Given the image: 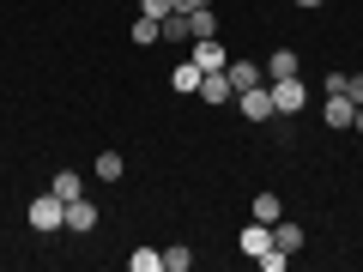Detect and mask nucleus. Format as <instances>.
Returning a JSON list of instances; mask_svg holds the SVG:
<instances>
[{
    "label": "nucleus",
    "instance_id": "1",
    "mask_svg": "<svg viewBox=\"0 0 363 272\" xmlns=\"http://www.w3.org/2000/svg\"><path fill=\"white\" fill-rule=\"evenodd\" d=\"M61 224H67V200L55 194V188H49V194H37V200H30V230H37V236L61 230Z\"/></svg>",
    "mask_w": 363,
    "mask_h": 272
},
{
    "label": "nucleus",
    "instance_id": "2",
    "mask_svg": "<svg viewBox=\"0 0 363 272\" xmlns=\"http://www.w3.org/2000/svg\"><path fill=\"white\" fill-rule=\"evenodd\" d=\"M272 109H279V115L309 109V85H303V73H297V79H272Z\"/></svg>",
    "mask_w": 363,
    "mask_h": 272
},
{
    "label": "nucleus",
    "instance_id": "3",
    "mask_svg": "<svg viewBox=\"0 0 363 272\" xmlns=\"http://www.w3.org/2000/svg\"><path fill=\"white\" fill-rule=\"evenodd\" d=\"M236 109H242L248 121H272L279 109H272V85H255V91H236Z\"/></svg>",
    "mask_w": 363,
    "mask_h": 272
},
{
    "label": "nucleus",
    "instance_id": "4",
    "mask_svg": "<svg viewBox=\"0 0 363 272\" xmlns=\"http://www.w3.org/2000/svg\"><path fill=\"white\" fill-rule=\"evenodd\" d=\"M194 67H200V73H224V67H230L224 42H218V37H200V42H194Z\"/></svg>",
    "mask_w": 363,
    "mask_h": 272
},
{
    "label": "nucleus",
    "instance_id": "5",
    "mask_svg": "<svg viewBox=\"0 0 363 272\" xmlns=\"http://www.w3.org/2000/svg\"><path fill=\"white\" fill-rule=\"evenodd\" d=\"M321 115H327V128H351V121H357V103H351L345 91H327V103H321Z\"/></svg>",
    "mask_w": 363,
    "mask_h": 272
},
{
    "label": "nucleus",
    "instance_id": "6",
    "mask_svg": "<svg viewBox=\"0 0 363 272\" xmlns=\"http://www.w3.org/2000/svg\"><path fill=\"white\" fill-rule=\"evenodd\" d=\"M61 230H73V236L97 230V206H91L85 194H79V200H67V224H61Z\"/></svg>",
    "mask_w": 363,
    "mask_h": 272
},
{
    "label": "nucleus",
    "instance_id": "7",
    "mask_svg": "<svg viewBox=\"0 0 363 272\" xmlns=\"http://www.w3.org/2000/svg\"><path fill=\"white\" fill-rule=\"evenodd\" d=\"M260 67H267V85H272V79H297V73H303L297 49H272V55H267V61H260Z\"/></svg>",
    "mask_w": 363,
    "mask_h": 272
},
{
    "label": "nucleus",
    "instance_id": "8",
    "mask_svg": "<svg viewBox=\"0 0 363 272\" xmlns=\"http://www.w3.org/2000/svg\"><path fill=\"white\" fill-rule=\"evenodd\" d=\"M224 73H230V91H255V85H267V67H255V61H230Z\"/></svg>",
    "mask_w": 363,
    "mask_h": 272
},
{
    "label": "nucleus",
    "instance_id": "9",
    "mask_svg": "<svg viewBox=\"0 0 363 272\" xmlns=\"http://www.w3.org/2000/svg\"><path fill=\"white\" fill-rule=\"evenodd\" d=\"M182 18H188V37H218V13H212V6H194V13H182Z\"/></svg>",
    "mask_w": 363,
    "mask_h": 272
},
{
    "label": "nucleus",
    "instance_id": "10",
    "mask_svg": "<svg viewBox=\"0 0 363 272\" xmlns=\"http://www.w3.org/2000/svg\"><path fill=\"white\" fill-rule=\"evenodd\" d=\"M200 97H206V103H230V97H236L230 73H206V79H200Z\"/></svg>",
    "mask_w": 363,
    "mask_h": 272
},
{
    "label": "nucleus",
    "instance_id": "11",
    "mask_svg": "<svg viewBox=\"0 0 363 272\" xmlns=\"http://www.w3.org/2000/svg\"><path fill=\"white\" fill-rule=\"evenodd\" d=\"M272 248H285V254H297V248H303V224L279 218V224H272Z\"/></svg>",
    "mask_w": 363,
    "mask_h": 272
},
{
    "label": "nucleus",
    "instance_id": "12",
    "mask_svg": "<svg viewBox=\"0 0 363 272\" xmlns=\"http://www.w3.org/2000/svg\"><path fill=\"white\" fill-rule=\"evenodd\" d=\"M267 248H272V224H248V230H242V254H267Z\"/></svg>",
    "mask_w": 363,
    "mask_h": 272
},
{
    "label": "nucleus",
    "instance_id": "13",
    "mask_svg": "<svg viewBox=\"0 0 363 272\" xmlns=\"http://www.w3.org/2000/svg\"><path fill=\"white\" fill-rule=\"evenodd\" d=\"M248 212H255V224H279V218H285V206H279L272 188H267V194H255V206H248Z\"/></svg>",
    "mask_w": 363,
    "mask_h": 272
},
{
    "label": "nucleus",
    "instance_id": "14",
    "mask_svg": "<svg viewBox=\"0 0 363 272\" xmlns=\"http://www.w3.org/2000/svg\"><path fill=\"white\" fill-rule=\"evenodd\" d=\"M128 176V157L121 152H97V181H121Z\"/></svg>",
    "mask_w": 363,
    "mask_h": 272
},
{
    "label": "nucleus",
    "instance_id": "15",
    "mask_svg": "<svg viewBox=\"0 0 363 272\" xmlns=\"http://www.w3.org/2000/svg\"><path fill=\"white\" fill-rule=\"evenodd\" d=\"M49 188H55L61 200H79V194H85V181H79V169H55V181H49Z\"/></svg>",
    "mask_w": 363,
    "mask_h": 272
},
{
    "label": "nucleus",
    "instance_id": "16",
    "mask_svg": "<svg viewBox=\"0 0 363 272\" xmlns=\"http://www.w3.org/2000/svg\"><path fill=\"white\" fill-rule=\"evenodd\" d=\"M200 79H206V73H200V67H194V61H182V67H176V73H169V85H176V91H182V97H188V91H200Z\"/></svg>",
    "mask_w": 363,
    "mask_h": 272
},
{
    "label": "nucleus",
    "instance_id": "17",
    "mask_svg": "<svg viewBox=\"0 0 363 272\" xmlns=\"http://www.w3.org/2000/svg\"><path fill=\"white\" fill-rule=\"evenodd\" d=\"M133 42H164V18H133Z\"/></svg>",
    "mask_w": 363,
    "mask_h": 272
},
{
    "label": "nucleus",
    "instance_id": "18",
    "mask_svg": "<svg viewBox=\"0 0 363 272\" xmlns=\"http://www.w3.org/2000/svg\"><path fill=\"white\" fill-rule=\"evenodd\" d=\"M133 272H164V248H133Z\"/></svg>",
    "mask_w": 363,
    "mask_h": 272
},
{
    "label": "nucleus",
    "instance_id": "19",
    "mask_svg": "<svg viewBox=\"0 0 363 272\" xmlns=\"http://www.w3.org/2000/svg\"><path fill=\"white\" fill-rule=\"evenodd\" d=\"M188 266H194V254H188V248H164V272H188Z\"/></svg>",
    "mask_w": 363,
    "mask_h": 272
},
{
    "label": "nucleus",
    "instance_id": "20",
    "mask_svg": "<svg viewBox=\"0 0 363 272\" xmlns=\"http://www.w3.org/2000/svg\"><path fill=\"white\" fill-rule=\"evenodd\" d=\"M164 42H194V37H188V18H182V13H169V18H164Z\"/></svg>",
    "mask_w": 363,
    "mask_h": 272
},
{
    "label": "nucleus",
    "instance_id": "21",
    "mask_svg": "<svg viewBox=\"0 0 363 272\" xmlns=\"http://www.w3.org/2000/svg\"><path fill=\"white\" fill-rule=\"evenodd\" d=\"M169 13H176L169 0H140V18H169Z\"/></svg>",
    "mask_w": 363,
    "mask_h": 272
},
{
    "label": "nucleus",
    "instance_id": "22",
    "mask_svg": "<svg viewBox=\"0 0 363 272\" xmlns=\"http://www.w3.org/2000/svg\"><path fill=\"white\" fill-rule=\"evenodd\" d=\"M345 97H351V103H363V73H345Z\"/></svg>",
    "mask_w": 363,
    "mask_h": 272
},
{
    "label": "nucleus",
    "instance_id": "23",
    "mask_svg": "<svg viewBox=\"0 0 363 272\" xmlns=\"http://www.w3.org/2000/svg\"><path fill=\"white\" fill-rule=\"evenodd\" d=\"M169 6H176V13H194V6H206V0H169Z\"/></svg>",
    "mask_w": 363,
    "mask_h": 272
},
{
    "label": "nucleus",
    "instance_id": "24",
    "mask_svg": "<svg viewBox=\"0 0 363 272\" xmlns=\"http://www.w3.org/2000/svg\"><path fill=\"white\" fill-rule=\"evenodd\" d=\"M351 128H357V133H363V103H357V121H351Z\"/></svg>",
    "mask_w": 363,
    "mask_h": 272
},
{
    "label": "nucleus",
    "instance_id": "25",
    "mask_svg": "<svg viewBox=\"0 0 363 272\" xmlns=\"http://www.w3.org/2000/svg\"><path fill=\"white\" fill-rule=\"evenodd\" d=\"M297 6H321V0H297Z\"/></svg>",
    "mask_w": 363,
    "mask_h": 272
}]
</instances>
